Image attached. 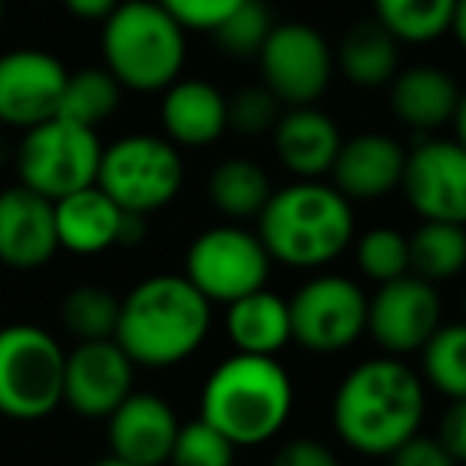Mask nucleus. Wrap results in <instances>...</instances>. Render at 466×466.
Listing matches in <instances>:
<instances>
[{
	"mask_svg": "<svg viewBox=\"0 0 466 466\" xmlns=\"http://www.w3.org/2000/svg\"><path fill=\"white\" fill-rule=\"evenodd\" d=\"M421 419L425 383L393 355L351 368L332 396V428L342 444L364 457H390L419 434Z\"/></svg>",
	"mask_w": 466,
	"mask_h": 466,
	"instance_id": "nucleus-1",
	"label": "nucleus"
},
{
	"mask_svg": "<svg viewBox=\"0 0 466 466\" xmlns=\"http://www.w3.org/2000/svg\"><path fill=\"white\" fill-rule=\"evenodd\" d=\"M211 300L186 275H150L122 298L116 342L135 368H176L205 345Z\"/></svg>",
	"mask_w": 466,
	"mask_h": 466,
	"instance_id": "nucleus-2",
	"label": "nucleus"
},
{
	"mask_svg": "<svg viewBox=\"0 0 466 466\" xmlns=\"http://www.w3.org/2000/svg\"><path fill=\"white\" fill-rule=\"evenodd\" d=\"M256 220L272 262L288 268H323L355 240V208L332 182H291L272 192Z\"/></svg>",
	"mask_w": 466,
	"mask_h": 466,
	"instance_id": "nucleus-3",
	"label": "nucleus"
},
{
	"mask_svg": "<svg viewBox=\"0 0 466 466\" xmlns=\"http://www.w3.org/2000/svg\"><path fill=\"white\" fill-rule=\"evenodd\" d=\"M198 409L233 447H259L291 419L294 380L279 358L237 351L208 374Z\"/></svg>",
	"mask_w": 466,
	"mask_h": 466,
	"instance_id": "nucleus-4",
	"label": "nucleus"
},
{
	"mask_svg": "<svg viewBox=\"0 0 466 466\" xmlns=\"http://www.w3.org/2000/svg\"><path fill=\"white\" fill-rule=\"evenodd\" d=\"M99 48L122 90L163 93L186 65V29L157 0H122L103 20Z\"/></svg>",
	"mask_w": 466,
	"mask_h": 466,
	"instance_id": "nucleus-5",
	"label": "nucleus"
},
{
	"mask_svg": "<svg viewBox=\"0 0 466 466\" xmlns=\"http://www.w3.org/2000/svg\"><path fill=\"white\" fill-rule=\"evenodd\" d=\"M67 351L48 329L10 323L0 329V415L42 421L65 402Z\"/></svg>",
	"mask_w": 466,
	"mask_h": 466,
	"instance_id": "nucleus-6",
	"label": "nucleus"
},
{
	"mask_svg": "<svg viewBox=\"0 0 466 466\" xmlns=\"http://www.w3.org/2000/svg\"><path fill=\"white\" fill-rule=\"evenodd\" d=\"M186 163L173 141L160 135H125L103 147L96 186L128 214L167 208L179 195Z\"/></svg>",
	"mask_w": 466,
	"mask_h": 466,
	"instance_id": "nucleus-7",
	"label": "nucleus"
},
{
	"mask_svg": "<svg viewBox=\"0 0 466 466\" xmlns=\"http://www.w3.org/2000/svg\"><path fill=\"white\" fill-rule=\"evenodd\" d=\"M103 141L96 128L55 116L35 128L23 131L16 147V176L20 186L58 201L86 186H96Z\"/></svg>",
	"mask_w": 466,
	"mask_h": 466,
	"instance_id": "nucleus-8",
	"label": "nucleus"
},
{
	"mask_svg": "<svg viewBox=\"0 0 466 466\" xmlns=\"http://www.w3.org/2000/svg\"><path fill=\"white\" fill-rule=\"evenodd\" d=\"M272 256L262 247L259 233L240 224L208 227L186 249V279L211 304H233L266 288Z\"/></svg>",
	"mask_w": 466,
	"mask_h": 466,
	"instance_id": "nucleus-9",
	"label": "nucleus"
},
{
	"mask_svg": "<svg viewBox=\"0 0 466 466\" xmlns=\"http://www.w3.org/2000/svg\"><path fill=\"white\" fill-rule=\"evenodd\" d=\"M291 342L313 355H336L368 332V294L345 275H317L291 300Z\"/></svg>",
	"mask_w": 466,
	"mask_h": 466,
	"instance_id": "nucleus-10",
	"label": "nucleus"
},
{
	"mask_svg": "<svg viewBox=\"0 0 466 466\" xmlns=\"http://www.w3.org/2000/svg\"><path fill=\"white\" fill-rule=\"evenodd\" d=\"M262 84L281 106H313L326 96L336 74V55L326 35L310 23H275L259 52Z\"/></svg>",
	"mask_w": 466,
	"mask_h": 466,
	"instance_id": "nucleus-11",
	"label": "nucleus"
},
{
	"mask_svg": "<svg viewBox=\"0 0 466 466\" xmlns=\"http://www.w3.org/2000/svg\"><path fill=\"white\" fill-rule=\"evenodd\" d=\"M400 188L421 220L466 227V147L444 137L415 144L406 154Z\"/></svg>",
	"mask_w": 466,
	"mask_h": 466,
	"instance_id": "nucleus-12",
	"label": "nucleus"
},
{
	"mask_svg": "<svg viewBox=\"0 0 466 466\" xmlns=\"http://www.w3.org/2000/svg\"><path fill=\"white\" fill-rule=\"evenodd\" d=\"M441 329V294L419 275H402L377 288L368 300V332L393 358L415 355Z\"/></svg>",
	"mask_w": 466,
	"mask_h": 466,
	"instance_id": "nucleus-13",
	"label": "nucleus"
},
{
	"mask_svg": "<svg viewBox=\"0 0 466 466\" xmlns=\"http://www.w3.org/2000/svg\"><path fill=\"white\" fill-rule=\"evenodd\" d=\"M67 67L42 48H14L0 55V125L29 131L58 116Z\"/></svg>",
	"mask_w": 466,
	"mask_h": 466,
	"instance_id": "nucleus-14",
	"label": "nucleus"
},
{
	"mask_svg": "<svg viewBox=\"0 0 466 466\" xmlns=\"http://www.w3.org/2000/svg\"><path fill=\"white\" fill-rule=\"evenodd\" d=\"M135 393V361L116 339L77 342L65 361V406L80 419H109Z\"/></svg>",
	"mask_w": 466,
	"mask_h": 466,
	"instance_id": "nucleus-15",
	"label": "nucleus"
},
{
	"mask_svg": "<svg viewBox=\"0 0 466 466\" xmlns=\"http://www.w3.org/2000/svg\"><path fill=\"white\" fill-rule=\"evenodd\" d=\"M55 201L26 186L0 192V262L16 272H35L58 253Z\"/></svg>",
	"mask_w": 466,
	"mask_h": 466,
	"instance_id": "nucleus-16",
	"label": "nucleus"
},
{
	"mask_svg": "<svg viewBox=\"0 0 466 466\" xmlns=\"http://www.w3.org/2000/svg\"><path fill=\"white\" fill-rule=\"evenodd\" d=\"M112 457L135 466L169 463L179 419L176 409L157 393H131L116 412L106 419Z\"/></svg>",
	"mask_w": 466,
	"mask_h": 466,
	"instance_id": "nucleus-17",
	"label": "nucleus"
},
{
	"mask_svg": "<svg viewBox=\"0 0 466 466\" xmlns=\"http://www.w3.org/2000/svg\"><path fill=\"white\" fill-rule=\"evenodd\" d=\"M409 150L383 131H361L342 141L329 176L349 201H374L400 188Z\"/></svg>",
	"mask_w": 466,
	"mask_h": 466,
	"instance_id": "nucleus-18",
	"label": "nucleus"
},
{
	"mask_svg": "<svg viewBox=\"0 0 466 466\" xmlns=\"http://www.w3.org/2000/svg\"><path fill=\"white\" fill-rule=\"evenodd\" d=\"M275 157L298 179H319L329 176L339 150H342V131L339 125L317 106H291L281 112L272 131Z\"/></svg>",
	"mask_w": 466,
	"mask_h": 466,
	"instance_id": "nucleus-19",
	"label": "nucleus"
},
{
	"mask_svg": "<svg viewBox=\"0 0 466 466\" xmlns=\"http://www.w3.org/2000/svg\"><path fill=\"white\" fill-rule=\"evenodd\" d=\"M160 122L176 147H208L227 131V96L198 77H179L163 90Z\"/></svg>",
	"mask_w": 466,
	"mask_h": 466,
	"instance_id": "nucleus-20",
	"label": "nucleus"
},
{
	"mask_svg": "<svg viewBox=\"0 0 466 466\" xmlns=\"http://www.w3.org/2000/svg\"><path fill=\"white\" fill-rule=\"evenodd\" d=\"M460 86L451 71L434 65H415L390 80V112L406 128L431 135L453 122L460 106Z\"/></svg>",
	"mask_w": 466,
	"mask_h": 466,
	"instance_id": "nucleus-21",
	"label": "nucleus"
},
{
	"mask_svg": "<svg viewBox=\"0 0 466 466\" xmlns=\"http://www.w3.org/2000/svg\"><path fill=\"white\" fill-rule=\"evenodd\" d=\"M125 211L99 186H86L55 201L58 247L77 256H99L118 247Z\"/></svg>",
	"mask_w": 466,
	"mask_h": 466,
	"instance_id": "nucleus-22",
	"label": "nucleus"
},
{
	"mask_svg": "<svg viewBox=\"0 0 466 466\" xmlns=\"http://www.w3.org/2000/svg\"><path fill=\"white\" fill-rule=\"evenodd\" d=\"M224 329L230 345L240 355L275 358L291 342V310H288V300L272 294L268 288H259V291L227 304Z\"/></svg>",
	"mask_w": 466,
	"mask_h": 466,
	"instance_id": "nucleus-23",
	"label": "nucleus"
},
{
	"mask_svg": "<svg viewBox=\"0 0 466 466\" xmlns=\"http://www.w3.org/2000/svg\"><path fill=\"white\" fill-rule=\"evenodd\" d=\"M332 55L345 80L358 90H380L400 74V42L374 16L351 23Z\"/></svg>",
	"mask_w": 466,
	"mask_h": 466,
	"instance_id": "nucleus-24",
	"label": "nucleus"
},
{
	"mask_svg": "<svg viewBox=\"0 0 466 466\" xmlns=\"http://www.w3.org/2000/svg\"><path fill=\"white\" fill-rule=\"evenodd\" d=\"M208 201L230 220L259 218L272 198V179L256 160L227 157L208 173Z\"/></svg>",
	"mask_w": 466,
	"mask_h": 466,
	"instance_id": "nucleus-25",
	"label": "nucleus"
},
{
	"mask_svg": "<svg viewBox=\"0 0 466 466\" xmlns=\"http://www.w3.org/2000/svg\"><path fill=\"white\" fill-rule=\"evenodd\" d=\"M466 268V227L444 220H421L409 233V272L441 285Z\"/></svg>",
	"mask_w": 466,
	"mask_h": 466,
	"instance_id": "nucleus-26",
	"label": "nucleus"
},
{
	"mask_svg": "<svg viewBox=\"0 0 466 466\" xmlns=\"http://www.w3.org/2000/svg\"><path fill=\"white\" fill-rule=\"evenodd\" d=\"M457 0H374V20L406 46H428L451 33Z\"/></svg>",
	"mask_w": 466,
	"mask_h": 466,
	"instance_id": "nucleus-27",
	"label": "nucleus"
},
{
	"mask_svg": "<svg viewBox=\"0 0 466 466\" xmlns=\"http://www.w3.org/2000/svg\"><path fill=\"white\" fill-rule=\"evenodd\" d=\"M122 106V84L106 67H80L67 74L58 116L84 128H99Z\"/></svg>",
	"mask_w": 466,
	"mask_h": 466,
	"instance_id": "nucleus-28",
	"label": "nucleus"
},
{
	"mask_svg": "<svg viewBox=\"0 0 466 466\" xmlns=\"http://www.w3.org/2000/svg\"><path fill=\"white\" fill-rule=\"evenodd\" d=\"M118 310H122V298H116L109 288L77 285L61 298L58 319L67 336H74L77 342H106V339H116Z\"/></svg>",
	"mask_w": 466,
	"mask_h": 466,
	"instance_id": "nucleus-29",
	"label": "nucleus"
},
{
	"mask_svg": "<svg viewBox=\"0 0 466 466\" xmlns=\"http://www.w3.org/2000/svg\"><path fill=\"white\" fill-rule=\"evenodd\" d=\"M425 383L447 400H466V319L441 323V329L421 349Z\"/></svg>",
	"mask_w": 466,
	"mask_h": 466,
	"instance_id": "nucleus-30",
	"label": "nucleus"
},
{
	"mask_svg": "<svg viewBox=\"0 0 466 466\" xmlns=\"http://www.w3.org/2000/svg\"><path fill=\"white\" fill-rule=\"evenodd\" d=\"M275 23L279 20H275L272 7H268L266 0H247V4H243L237 14L227 16L211 35L227 58L249 61V58H259L262 46H266V39L272 35Z\"/></svg>",
	"mask_w": 466,
	"mask_h": 466,
	"instance_id": "nucleus-31",
	"label": "nucleus"
},
{
	"mask_svg": "<svg viewBox=\"0 0 466 466\" xmlns=\"http://www.w3.org/2000/svg\"><path fill=\"white\" fill-rule=\"evenodd\" d=\"M355 262L364 279L387 285L409 275V237L396 227H370L355 247Z\"/></svg>",
	"mask_w": 466,
	"mask_h": 466,
	"instance_id": "nucleus-32",
	"label": "nucleus"
},
{
	"mask_svg": "<svg viewBox=\"0 0 466 466\" xmlns=\"http://www.w3.org/2000/svg\"><path fill=\"white\" fill-rule=\"evenodd\" d=\"M233 457H237V447L205 419H195L188 425H179L169 466H233Z\"/></svg>",
	"mask_w": 466,
	"mask_h": 466,
	"instance_id": "nucleus-33",
	"label": "nucleus"
},
{
	"mask_svg": "<svg viewBox=\"0 0 466 466\" xmlns=\"http://www.w3.org/2000/svg\"><path fill=\"white\" fill-rule=\"evenodd\" d=\"M281 118V103L266 84L247 86L227 99V128H233L243 137L272 135Z\"/></svg>",
	"mask_w": 466,
	"mask_h": 466,
	"instance_id": "nucleus-34",
	"label": "nucleus"
},
{
	"mask_svg": "<svg viewBox=\"0 0 466 466\" xmlns=\"http://www.w3.org/2000/svg\"><path fill=\"white\" fill-rule=\"evenodd\" d=\"M186 33H214L247 0H157Z\"/></svg>",
	"mask_w": 466,
	"mask_h": 466,
	"instance_id": "nucleus-35",
	"label": "nucleus"
},
{
	"mask_svg": "<svg viewBox=\"0 0 466 466\" xmlns=\"http://www.w3.org/2000/svg\"><path fill=\"white\" fill-rule=\"evenodd\" d=\"M390 466H460L438 438L415 434L390 453Z\"/></svg>",
	"mask_w": 466,
	"mask_h": 466,
	"instance_id": "nucleus-36",
	"label": "nucleus"
},
{
	"mask_svg": "<svg viewBox=\"0 0 466 466\" xmlns=\"http://www.w3.org/2000/svg\"><path fill=\"white\" fill-rule=\"evenodd\" d=\"M272 466H342L339 457L317 438H294L285 441L275 453Z\"/></svg>",
	"mask_w": 466,
	"mask_h": 466,
	"instance_id": "nucleus-37",
	"label": "nucleus"
},
{
	"mask_svg": "<svg viewBox=\"0 0 466 466\" xmlns=\"http://www.w3.org/2000/svg\"><path fill=\"white\" fill-rule=\"evenodd\" d=\"M438 441L457 463H466V400H453L438 428Z\"/></svg>",
	"mask_w": 466,
	"mask_h": 466,
	"instance_id": "nucleus-38",
	"label": "nucleus"
},
{
	"mask_svg": "<svg viewBox=\"0 0 466 466\" xmlns=\"http://www.w3.org/2000/svg\"><path fill=\"white\" fill-rule=\"evenodd\" d=\"M65 10L77 20H86V23H103L112 10L122 4V0H61Z\"/></svg>",
	"mask_w": 466,
	"mask_h": 466,
	"instance_id": "nucleus-39",
	"label": "nucleus"
},
{
	"mask_svg": "<svg viewBox=\"0 0 466 466\" xmlns=\"http://www.w3.org/2000/svg\"><path fill=\"white\" fill-rule=\"evenodd\" d=\"M451 33L460 42V48H466V0H457V7H453Z\"/></svg>",
	"mask_w": 466,
	"mask_h": 466,
	"instance_id": "nucleus-40",
	"label": "nucleus"
},
{
	"mask_svg": "<svg viewBox=\"0 0 466 466\" xmlns=\"http://www.w3.org/2000/svg\"><path fill=\"white\" fill-rule=\"evenodd\" d=\"M451 125H453V141L466 147V90L460 93V106H457V112H453Z\"/></svg>",
	"mask_w": 466,
	"mask_h": 466,
	"instance_id": "nucleus-41",
	"label": "nucleus"
},
{
	"mask_svg": "<svg viewBox=\"0 0 466 466\" xmlns=\"http://www.w3.org/2000/svg\"><path fill=\"white\" fill-rule=\"evenodd\" d=\"M93 466H135V463H125V460H118V457H106V460H99V463H93Z\"/></svg>",
	"mask_w": 466,
	"mask_h": 466,
	"instance_id": "nucleus-42",
	"label": "nucleus"
},
{
	"mask_svg": "<svg viewBox=\"0 0 466 466\" xmlns=\"http://www.w3.org/2000/svg\"><path fill=\"white\" fill-rule=\"evenodd\" d=\"M4 10H7V4H4V0H0V23H4Z\"/></svg>",
	"mask_w": 466,
	"mask_h": 466,
	"instance_id": "nucleus-43",
	"label": "nucleus"
},
{
	"mask_svg": "<svg viewBox=\"0 0 466 466\" xmlns=\"http://www.w3.org/2000/svg\"><path fill=\"white\" fill-rule=\"evenodd\" d=\"M463 317H466V291H463Z\"/></svg>",
	"mask_w": 466,
	"mask_h": 466,
	"instance_id": "nucleus-44",
	"label": "nucleus"
}]
</instances>
